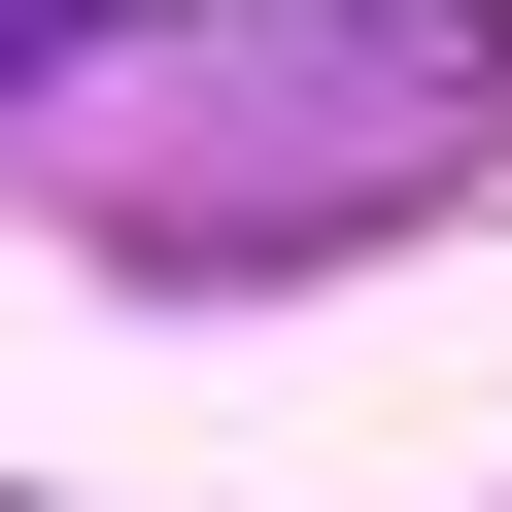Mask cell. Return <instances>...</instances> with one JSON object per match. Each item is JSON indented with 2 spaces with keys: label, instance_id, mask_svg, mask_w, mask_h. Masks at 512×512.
Wrapping results in <instances>:
<instances>
[{
  "label": "cell",
  "instance_id": "6da1fadb",
  "mask_svg": "<svg viewBox=\"0 0 512 512\" xmlns=\"http://www.w3.org/2000/svg\"><path fill=\"white\" fill-rule=\"evenodd\" d=\"M103 35H171V0H0V137H35V103H69Z\"/></svg>",
  "mask_w": 512,
  "mask_h": 512
}]
</instances>
